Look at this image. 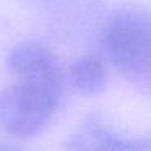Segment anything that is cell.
Segmentation results:
<instances>
[{
    "instance_id": "6da1fadb",
    "label": "cell",
    "mask_w": 151,
    "mask_h": 151,
    "mask_svg": "<svg viewBox=\"0 0 151 151\" xmlns=\"http://www.w3.org/2000/svg\"><path fill=\"white\" fill-rule=\"evenodd\" d=\"M102 49L111 65L135 86L151 89V12L122 8L107 20Z\"/></svg>"
},
{
    "instance_id": "7a4b0ae2",
    "label": "cell",
    "mask_w": 151,
    "mask_h": 151,
    "mask_svg": "<svg viewBox=\"0 0 151 151\" xmlns=\"http://www.w3.org/2000/svg\"><path fill=\"white\" fill-rule=\"evenodd\" d=\"M65 88L15 78L0 91V125L18 138L39 135L59 111Z\"/></svg>"
},
{
    "instance_id": "3957f363",
    "label": "cell",
    "mask_w": 151,
    "mask_h": 151,
    "mask_svg": "<svg viewBox=\"0 0 151 151\" xmlns=\"http://www.w3.org/2000/svg\"><path fill=\"white\" fill-rule=\"evenodd\" d=\"M7 63L15 78L44 81L62 88L68 85L59 57L39 41H23L17 44L8 54Z\"/></svg>"
},
{
    "instance_id": "277c9868",
    "label": "cell",
    "mask_w": 151,
    "mask_h": 151,
    "mask_svg": "<svg viewBox=\"0 0 151 151\" xmlns=\"http://www.w3.org/2000/svg\"><path fill=\"white\" fill-rule=\"evenodd\" d=\"M70 150H151V140L141 137H127L94 117L83 124L68 138Z\"/></svg>"
},
{
    "instance_id": "5b68a950",
    "label": "cell",
    "mask_w": 151,
    "mask_h": 151,
    "mask_svg": "<svg viewBox=\"0 0 151 151\" xmlns=\"http://www.w3.org/2000/svg\"><path fill=\"white\" fill-rule=\"evenodd\" d=\"M107 63L99 54H83L67 72V83L83 96L99 94L107 86Z\"/></svg>"
}]
</instances>
